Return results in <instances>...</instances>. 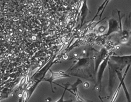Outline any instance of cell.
Returning <instances> with one entry per match:
<instances>
[{
	"instance_id": "6da1fadb",
	"label": "cell",
	"mask_w": 131,
	"mask_h": 102,
	"mask_svg": "<svg viewBox=\"0 0 131 102\" xmlns=\"http://www.w3.org/2000/svg\"><path fill=\"white\" fill-rule=\"evenodd\" d=\"M110 60L113 62L118 70L122 71L124 67L131 65V55L127 56H111Z\"/></svg>"
},
{
	"instance_id": "7a4b0ae2",
	"label": "cell",
	"mask_w": 131,
	"mask_h": 102,
	"mask_svg": "<svg viewBox=\"0 0 131 102\" xmlns=\"http://www.w3.org/2000/svg\"><path fill=\"white\" fill-rule=\"evenodd\" d=\"M119 17V22L115 18H110L108 20V29L104 36H108L113 33H122V26L121 22V17H120V11L117 10Z\"/></svg>"
},
{
	"instance_id": "3957f363",
	"label": "cell",
	"mask_w": 131,
	"mask_h": 102,
	"mask_svg": "<svg viewBox=\"0 0 131 102\" xmlns=\"http://www.w3.org/2000/svg\"><path fill=\"white\" fill-rule=\"evenodd\" d=\"M93 62V59L89 57H79L74 62V65L67 70V71L74 72L76 70L78 71L79 70H83V68H86L90 66L91 62Z\"/></svg>"
},
{
	"instance_id": "277c9868",
	"label": "cell",
	"mask_w": 131,
	"mask_h": 102,
	"mask_svg": "<svg viewBox=\"0 0 131 102\" xmlns=\"http://www.w3.org/2000/svg\"><path fill=\"white\" fill-rule=\"evenodd\" d=\"M110 56H111V53H109L106 56V57L104 59L103 61L101 62L98 68V73H97V84H96L95 87L97 86V87L101 90V85H102V77H103L104 73L105 70L106 68L107 64H108V61H110Z\"/></svg>"
},
{
	"instance_id": "5b68a950",
	"label": "cell",
	"mask_w": 131,
	"mask_h": 102,
	"mask_svg": "<svg viewBox=\"0 0 131 102\" xmlns=\"http://www.w3.org/2000/svg\"><path fill=\"white\" fill-rule=\"evenodd\" d=\"M49 71L51 72V76L49 78L47 79H45L43 78L42 79V81L45 82H48L49 83H50V85H51V90H52V93H54L53 87H52V82L54 80L58 79H62V78H69L70 77V75L68 74L67 73L64 72V71H59V72H54V71H52L51 69H49Z\"/></svg>"
},
{
	"instance_id": "8992f818",
	"label": "cell",
	"mask_w": 131,
	"mask_h": 102,
	"mask_svg": "<svg viewBox=\"0 0 131 102\" xmlns=\"http://www.w3.org/2000/svg\"><path fill=\"white\" fill-rule=\"evenodd\" d=\"M110 52H108L107 51V50L106 48H102L100 52H97L95 55L93 56V63L95 64L94 66V73H96L97 72V70H98L99 66L100 64L101 63L102 61L104 60V59L106 57L108 54Z\"/></svg>"
},
{
	"instance_id": "52a82bcc",
	"label": "cell",
	"mask_w": 131,
	"mask_h": 102,
	"mask_svg": "<svg viewBox=\"0 0 131 102\" xmlns=\"http://www.w3.org/2000/svg\"><path fill=\"white\" fill-rule=\"evenodd\" d=\"M82 83V80H81L79 78H78L76 82L74 83L73 84H67L65 85V89H66L67 91H69L70 93H72L74 96L76 98V99H79L81 97L79 96V94H78V86Z\"/></svg>"
},
{
	"instance_id": "ba28073f",
	"label": "cell",
	"mask_w": 131,
	"mask_h": 102,
	"mask_svg": "<svg viewBox=\"0 0 131 102\" xmlns=\"http://www.w3.org/2000/svg\"><path fill=\"white\" fill-rule=\"evenodd\" d=\"M111 1V0H104V1L103 2V3L102 4V5H101V6L99 7L98 10H97V13H96L95 15L94 16V17L92 19V20H91V23L93 22V21H94L95 19H96V17H97L98 15H99V18H100V20H101V17H102V14H103L104 11L105 9H106V6H107V5H108V3H110V1Z\"/></svg>"
},
{
	"instance_id": "9c48e42d",
	"label": "cell",
	"mask_w": 131,
	"mask_h": 102,
	"mask_svg": "<svg viewBox=\"0 0 131 102\" xmlns=\"http://www.w3.org/2000/svg\"><path fill=\"white\" fill-rule=\"evenodd\" d=\"M121 87H122V82H120V84H119V85L118 86V87H117V89H116V91L115 92L114 94L113 95L112 98H111V101H110V102H115V101L116 100V98H117L118 96L119 92H120V89H121Z\"/></svg>"
},
{
	"instance_id": "30bf717a",
	"label": "cell",
	"mask_w": 131,
	"mask_h": 102,
	"mask_svg": "<svg viewBox=\"0 0 131 102\" xmlns=\"http://www.w3.org/2000/svg\"><path fill=\"white\" fill-rule=\"evenodd\" d=\"M67 91L66 89L64 87V91H63V93L62 96H61V98L58 99V100L56 101V102H73L72 99H68V100H64V96H65V92Z\"/></svg>"
},
{
	"instance_id": "8fae6325",
	"label": "cell",
	"mask_w": 131,
	"mask_h": 102,
	"mask_svg": "<svg viewBox=\"0 0 131 102\" xmlns=\"http://www.w3.org/2000/svg\"><path fill=\"white\" fill-rule=\"evenodd\" d=\"M84 86L85 87H89V84H88V83H87V82H85V84H84Z\"/></svg>"
},
{
	"instance_id": "7c38bea8",
	"label": "cell",
	"mask_w": 131,
	"mask_h": 102,
	"mask_svg": "<svg viewBox=\"0 0 131 102\" xmlns=\"http://www.w3.org/2000/svg\"><path fill=\"white\" fill-rule=\"evenodd\" d=\"M130 17H131V11H130V14H129V19H130Z\"/></svg>"
}]
</instances>
